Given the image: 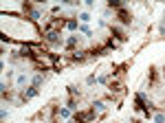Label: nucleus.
I'll return each mask as SVG.
<instances>
[{
    "instance_id": "nucleus-1",
    "label": "nucleus",
    "mask_w": 165,
    "mask_h": 123,
    "mask_svg": "<svg viewBox=\"0 0 165 123\" xmlns=\"http://www.w3.org/2000/svg\"><path fill=\"white\" fill-rule=\"evenodd\" d=\"M93 117H95V110H84V112H75L73 121H75V123H90Z\"/></svg>"
},
{
    "instance_id": "nucleus-2",
    "label": "nucleus",
    "mask_w": 165,
    "mask_h": 123,
    "mask_svg": "<svg viewBox=\"0 0 165 123\" xmlns=\"http://www.w3.org/2000/svg\"><path fill=\"white\" fill-rule=\"evenodd\" d=\"M44 40H46V42H51V44H62V38H59V31H57V29H51V31H46Z\"/></svg>"
},
{
    "instance_id": "nucleus-3",
    "label": "nucleus",
    "mask_w": 165,
    "mask_h": 123,
    "mask_svg": "<svg viewBox=\"0 0 165 123\" xmlns=\"http://www.w3.org/2000/svg\"><path fill=\"white\" fill-rule=\"evenodd\" d=\"M22 9H24V11L29 13V20H38V18H40V11H38L35 7H31L29 2H24V4H22Z\"/></svg>"
},
{
    "instance_id": "nucleus-4",
    "label": "nucleus",
    "mask_w": 165,
    "mask_h": 123,
    "mask_svg": "<svg viewBox=\"0 0 165 123\" xmlns=\"http://www.w3.org/2000/svg\"><path fill=\"white\" fill-rule=\"evenodd\" d=\"M117 18H119V22H121V24H130V22H132V16L126 11V9H119Z\"/></svg>"
},
{
    "instance_id": "nucleus-5",
    "label": "nucleus",
    "mask_w": 165,
    "mask_h": 123,
    "mask_svg": "<svg viewBox=\"0 0 165 123\" xmlns=\"http://www.w3.org/2000/svg\"><path fill=\"white\" fill-rule=\"evenodd\" d=\"M110 31H112V38H114V40H119V42H126V33H123L119 26H112Z\"/></svg>"
},
{
    "instance_id": "nucleus-6",
    "label": "nucleus",
    "mask_w": 165,
    "mask_h": 123,
    "mask_svg": "<svg viewBox=\"0 0 165 123\" xmlns=\"http://www.w3.org/2000/svg\"><path fill=\"white\" fill-rule=\"evenodd\" d=\"M38 95V86H31V88H26V92H22V99H31V97H35Z\"/></svg>"
},
{
    "instance_id": "nucleus-7",
    "label": "nucleus",
    "mask_w": 165,
    "mask_h": 123,
    "mask_svg": "<svg viewBox=\"0 0 165 123\" xmlns=\"http://www.w3.org/2000/svg\"><path fill=\"white\" fill-rule=\"evenodd\" d=\"M154 84H156V68H150V86H154Z\"/></svg>"
},
{
    "instance_id": "nucleus-8",
    "label": "nucleus",
    "mask_w": 165,
    "mask_h": 123,
    "mask_svg": "<svg viewBox=\"0 0 165 123\" xmlns=\"http://www.w3.org/2000/svg\"><path fill=\"white\" fill-rule=\"evenodd\" d=\"M121 88H123V86L119 84V81H114V84H110V92H121Z\"/></svg>"
},
{
    "instance_id": "nucleus-9",
    "label": "nucleus",
    "mask_w": 165,
    "mask_h": 123,
    "mask_svg": "<svg viewBox=\"0 0 165 123\" xmlns=\"http://www.w3.org/2000/svg\"><path fill=\"white\" fill-rule=\"evenodd\" d=\"M75 44H77V35H71V38L66 40V46H68V48H73Z\"/></svg>"
},
{
    "instance_id": "nucleus-10",
    "label": "nucleus",
    "mask_w": 165,
    "mask_h": 123,
    "mask_svg": "<svg viewBox=\"0 0 165 123\" xmlns=\"http://www.w3.org/2000/svg\"><path fill=\"white\" fill-rule=\"evenodd\" d=\"M84 53H73V62H84Z\"/></svg>"
},
{
    "instance_id": "nucleus-11",
    "label": "nucleus",
    "mask_w": 165,
    "mask_h": 123,
    "mask_svg": "<svg viewBox=\"0 0 165 123\" xmlns=\"http://www.w3.org/2000/svg\"><path fill=\"white\" fill-rule=\"evenodd\" d=\"M110 9H123V4L119 0H110Z\"/></svg>"
},
{
    "instance_id": "nucleus-12",
    "label": "nucleus",
    "mask_w": 165,
    "mask_h": 123,
    "mask_svg": "<svg viewBox=\"0 0 165 123\" xmlns=\"http://www.w3.org/2000/svg\"><path fill=\"white\" fill-rule=\"evenodd\" d=\"M42 81H44V77H42V75H40V73H38V75L33 77V86H40V84H42Z\"/></svg>"
},
{
    "instance_id": "nucleus-13",
    "label": "nucleus",
    "mask_w": 165,
    "mask_h": 123,
    "mask_svg": "<svg viewBox=\"0 0 165 123\" xmlns=\"http://www.w3.org/2000/svg\"><path fill=\"white\" fill-rule=\"evenodd\" d=\"M66 108H68V110H77V103H75V99H68Z\"/></svg>"
},
{
    "instance_id": "nucleus-14",
    "label": "nucleus",
    "mask_w": 165,
    "mask_h": 123,
    "mask_svg": "<svg viewBox=\"0 0 165 123\" xmlns=\"http://www.w3.org/2000/svg\"><path fill=\"white\" fill-rule=\"evenodd\" d=\"M93 106H95L93 110H106V106H104V101H95Z\"/></svg>"
},
{
    "instance_id": "nucleus-15",
    "label": "nucleus",
    "mask_w": 165,
    "mask_h": 123,
    "mask_svg": "<svg viewBox=\"0 0 165 123\" xmlns=\"http://www.w3.org/2000/svg\"><path fill=\"white\" fill-rule=\"evenodd\" d=\"M68 29H71V31H75V29H79V26H77V20H68Z\"/></svg>"
},
{
    "instance_id": "nucleus-16",
    "label": "nucleus",
    "mask_w": 165,
    "mask_h": 123,
    "mask_svg": "<svg viewBox=\"0 0 165 123\" xmlns=\"http://www.w3.org/2000/svg\"><path fill=\"white\" fill-rule=\"evenodd\" d=\"M68 95H71V97H75V95H79V92H77L75 86H68Z\"/></svg>"
},
{
    "instance_id": "nucleus-17",
    "label": "nucleus",
    "mask_w": 165,
    "mask_h": 123,
    "mask_svg": "<svg viewBox=\"0 0 165 123\" xmlns=\"http://www.w3.org/2000/svg\"><path fill=\"white\" fill-rule=\"evenodd\" d=\"M154 121H156V123H165V117L163 114H156V117H154Z\"/></svg>"
},
{
    "instance_id": "nucleus-18",
    "label": "nucleus",
    "mask_w": 165,
    "mask_h": 123,
    "mask_svg": "<svg viewBox=\"0 0 165 123\" xmlns=\"http://www.w3.org/2000/svg\"><path fill=\"white\" fill-rule=\"evenodd\" d=\"M79 20H81V22H88V20H90V16H88V13H81Z\"/></svg>"
},
{
    "instance_id": "nucleus-19",
    "label": "nucleus",
    "mask_w": 165,
    "mask_h": 123,
    "mask_svg": "<svg viewBox=\"0 0 165 123\" xmlns=\"http://www.w3.org/2000/svg\"><path fill=\"white\" fill-rule=\"evenodd\" d=\"M97 81H99V84H108V75H104V77H99V79H97Z\"/></svg>"
},
{
    "instance_id": "nucleus-20",
    "label": "nucleus",
    "mask_w": 165,
    "mask_h": 123,
    "mask_svg": "<svg viewBox=\"0 0 165 123\" xmlns=\"http://www.w3.org/2000/svg\"><path fill=\"white\" fill-rule=\"evenodd\" d=\"M71 123H75V121H71Z\"/></svg>"
}]
</instances>
